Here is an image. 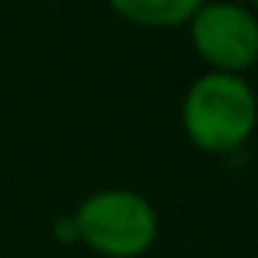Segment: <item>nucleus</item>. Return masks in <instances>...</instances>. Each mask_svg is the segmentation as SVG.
Wrapping results in <instances>:
<instances>
[{
  "label": "nucleus",
  "mask_w": 258,
  "mask_h": 258,
  "mask_svg": "<svg viewBox=\"0 0 258 258\" xmlns=\"http://www.w3.org/2000/svg\"><path fill=\"white\" fill-rule=\"evenodd\" d=\"M76 242L98 258H144L157 245L160 216L131 186H101L72 209Z\"/></svg>",
  "instance_id": "2"
},
{
  "label": "nucleus",
  "mask_w": 258,
  "mask_h": 258,
  "mask_svg": "<svg viewBox=\"0 0 258 258\" xmlns=\"http://www.w3.org/2000/svg\"><path fill=\"white\" fill-rule=\"evenodd\" d=\"M186 36L206 72L245 76L258 62V17L245 0H206L189 17Z\"/></svg>",
  "instance_id": "3"
},
{
  "label": "nucleus",
  "mask_w": 258,
  "mask_h": 258,
  "mask_svg": "<svg viewBox=\"0 0 258 258\" xmlns=\"http://www.w3.org/2000/svg\"><path fill=\"white\" fill-rule=\"evenodd\" d=\"M206 0H108L114 13L124 23L138 30H176L186 26Z\"/></svg>",
  "instance_id": "4"
},
{
  "label": "nucleus",
  "mask_w": 258,
  "mask_h": 258,
  "mask_svg": "<svg viewBox=\"0 0 258 258\" xmlns=\"http://www.w3.org/2000/svg\"><path fill=\"white\" fill-rule=\"evenodd\" d=\"M245 4L252 7V13H255V17H258V0H245Z\"/></svg>",
  "instance_id": "5"
},
{
  "label": "nucleus",
  "mask_w": 258,
  "mask_h": 258,
  "mask_svg": "<svg viewBox=\"0 0 258 258\" xmlns=\"http://www.w3.org/2000/svg\"><path fill=\"white\" fill-rule=\"evenodd\" d=\"M180 131L200 154L232 157L258 131V92L245 76L203 72L180 98Z\"/></svg>",
  "instance_id": "1"
},
{
  "label": "nucleus",
  "mask_w": 258,
  "mask_h": 258,
  "mask_svg": "<svg viewBox=\"0 0 258 258\" xmlns=\"http://www.w3.org/2000/svg\"><path fill=\"white\" fill-rule=\"evenodd\" d=\"M255 72H258V62H255Z\"/></svg>",
  "instance_id": "6"
}]
</instances>
